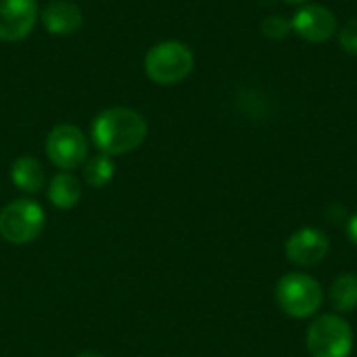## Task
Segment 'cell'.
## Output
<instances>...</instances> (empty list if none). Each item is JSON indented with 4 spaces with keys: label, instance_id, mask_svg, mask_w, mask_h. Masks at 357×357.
<instances>
[{
    "label": "cell",
    "instance_id": "6da1fadb",
    "mask_svg": "<svg viewBox=\"0 0 357 357\" xmlns=\"http://www.w3.org/2000/svg\"><path fill=\"white\" fill-rule=\"evenodd\" d=\"M146 134V119L128 107L105 109L92 121V142L100 153L109 157L136 151L144 142Z\"/></svg>",
    "mask_w": 357,
    "mask_h": 357
},
{
    "label": "cell",
    "instance_id": "7a4b0ae2",
    "mask_svg": "<svg viewBox=\"0 0 357 357\" xmlns=\"http://www.w3.org/2000/svg\"><path fill=\"white\" fill-rule=\"evenodd\" d=\"M195 69L192 50L178 40L155 44L144 56V73L159 86H174L184 82Z\"/></svg>",
    "mask_w": 357,
    "mask_h": 357
},
{
    "label": "cell",
    "instance_id": "3957f363",
    "mask_svg": "<svg viewBox=\"0 0 357 357\" xmlns=\"http://www.w3.org/2000/svg\"><path fill=\"white\" fill-rule=\"evenodd\" d=\"M276 301L287 316L301 320L314 316L320 310L324 301V291L316 278L303 272H291L278 280Z\"/></svg>",
    "mask_w": 357,
    "mask_h": 357
},
{
    "label": "cell",
    "instance_id": "277c9868",
    "mask_svg": "<svg viewBox=\"0 0 357 357\" xmlns=\"http://www.w3.org/2000/svg\"><path fill=\"white\" fill-rule=\"evenodd\" d=\"M44 209L31 199H17L0 211V236L10 245L33 243L44 228Z\"/></svg>",
    "mask_w": 357,
    "mask_h": 357
},
{
    "label": "cell",
    "instance_id": "5b68a950",
    "mask_svg": "<svg viewBox=\"0 0 357 357\" xmlns=\"http://www.w3.org/2000/svg\"><path fill=\"white\" fill-rule=\"evenodd\" d=\"M354 331L337 314H324L307 328V351L312 357H349Z\"/></svg>",
    "mask_w": 357,
    "mask_h": 357
},
{
    "label": "cell",
    "instance_id": "8992f818",
    "mask_svg": "<svg viewBox=\"0 0 357 357\" xmlns=\"http://www.w3.org/2000/svg\"><path fill=\"white\" fill-rule=\"evenodd\" d=\"M48 159L63 172L82 167L88 161V140L73 123H59L46 138Z\"/></svg>",
    "mask_w": 357,
    "mask_h": 357
},
{
    "label": "cell",
    "instance_id": "52a82bcc",
    "mask_svg": "<svg viewBox=\"0 0 357 357\" xmlns=\"http://www.w3.org/2000/svg\"><path fill=\"white\" fill-rule=\"evenodd\" d=\"M40 19L36 0H0V40H25Z\"/></svg>",
    "mask_w": 357,
    "mask_h": 357
},
{
    "label": "cell",
    "instance_id": "ba28073f",
    "mask_svg": "<svg viewBox=\"0 0 357 357\" xmlns=\"http://www.w3.org/2000/svg\"><path fill=\"white\" fill-rule=\"evenodd\" d=\"M291 29L312 44H322L337 33V17L322 4H303L293 15Z\"/></svg>",
    "mask_w": 357,
    "mask_h": 357
},
{
    "label": "cell",
    "instance_id": "9c48e42d",
    "mask_svg": "<svg viewBox=\"0 0 357 357\" xmlns=\"http://www.w3.org/2000/svg\"><path fill=\"white\" fill-rule=\"evenodd\" d=\"M328 253V236L318 228H301L287 241V257L297 266H316Z\"/></svg>",
    "mask_w": 357,
    "mask_h": 357
},
{
    "label": "cell",
    "instance_id": "30bf717a",
    "mask_svg": "<svg viewBox=\"0 0 357 357\" xmlns=\"http://www.w3.org/2000/svg\"><path fill=\"white\" fill-rule=\"evenodd\" d=\"M40 21L52 36H71L82 27L84 13L71 0H52L42 8Z\"/></svg>",
    "mask_w": 357,
    "mask_h": 357
},
{
    "label": "cell",
    "instance_id": "8fae6325",
    "mask_svg": "<svg viewBox=\"0 0 357 357\" xmlns=\"http://www.w3.org/2000/svg\"><path fill=\"white\" fill-rule=\"evenodd\" d=\"M10 180L19 190L33 195V192L42 190V186H44V167L36 157L23 155V157L13 161Z\"/></svg>",
    "mask_w": 357,
    "mask_h": 357
},
{
    "label": "cell",
    "instance_id": "7c38bea8",
    "mask_svg": "<svg viewBox=\"0 0 357 357\" xmlns=\"http://www.w3.org/2000/svg\"><path fill=\"white\" fill-rule=\"evenodd\" d=\"M82 199V184L79 180L69 174V172H59L50 184H48V201L61 209V211H67V209H73Z\"/></svg>",
    "mask_w": 357,
    "mask_h": 357
},
{
    "label": "cell",
    "instance_id": "4fadbf2b",
    "mask_svg": "<svg viewBox=\"0 0 357 357\" xmlns=\"http://www.w3.org/2000/svg\"><path fill=\"white\" fill-rule=\"evenodd\" d=\"M115 176V163H113V157L105 155V153H98L94 157H90L86 163H84V180L88 186L92 188H102L107 186Z\"/></svg>",
    "mask_w": 357,
    "mask_h": 357
},
{
    "label": "cell",
    "instance_id": "5bb4252c",
    "mask_svg": "<svg viewBox=\"0 0 357 357\" xmlns=\"http://www.w3.org/2000/svg\"><path fill=\"white\" fill-rule=\"evenodd\" d=\"M331 301L339 312H351L357 307V276L341 274L331 287Z\"/></svg>",
    "mask_w": 357,
    "mask_h": 357
},
{
    "label": "cell",
    "instance_id": "9a60e30c",
    "mask_svg": "<svg viewBox=\"0 0 357 357\" xmlns=\"http://www.w3.org/2000/svg\"><path fill=\"white\" fill-rule=\"evenodd\" d=\"M291 31V19L282 15H268L261 21V33L270 40H282Z\"/></svg>",
    "mask_w": 357,
    "mask_h": 357
},
{
    "label": "cell",
    "instance_id": "2e32d148",
    "mask_svg": "<svg viewBox=\"0 0 357 357\" xmlns=\"http://www.w3.org/2000/svg\"><path fill=\"white\" fill-rule=\"evenodd\" d=\"M339 42H341V46H343L345 52L357 54V17L349 19L343 25V29L339 31Z\"/></svg>",
    "mask_w": 357,
    "mask_h": 357
},
{
    "label": "cell",
    "instance_id": "e0dca14e",
    "mask_svg": "<svg viewBox=\"0 0 357 357\" xmlns=\"http://www.w3.org/2000/svg\"><path fill=\"white\" fill-rule=\"evenodd\" d=\"M347 234H349L351 243L357 247V213L349 220V224H347Z\"/></svg>",
    "mask_w": 357,
    "mask_h": 357
},
{
    "label": "cell",
    "instance_id": "ac0fdd59",
    "mask_svg": "<svg viewBox=\"0 0 357 357\" xmlns=\"http://www.w3.org/2000/svg\"><path fill=\"white\" fill-rule=\"evenodd\" d=\"M77 357H102L100 354H96V351H84V354H77Z\"/></svg>",
    "mask_w": 357,
    "mask_h": 357
},
{
    "label": "cell",
    "instance_id": "d6986e66",
    "mask_svg": "<svg viewBox=\"0 0 357 357\" xmlns=\"http://www.w3.org/2000/svg\"><path fill=\"white\" fill-rule=\"evenodd\" d=\"M282 2H287V4H307L310 0H282Z\"/></svg>",
    "mask_w": 357,
    "mask_h": 357
}]
</instances>
